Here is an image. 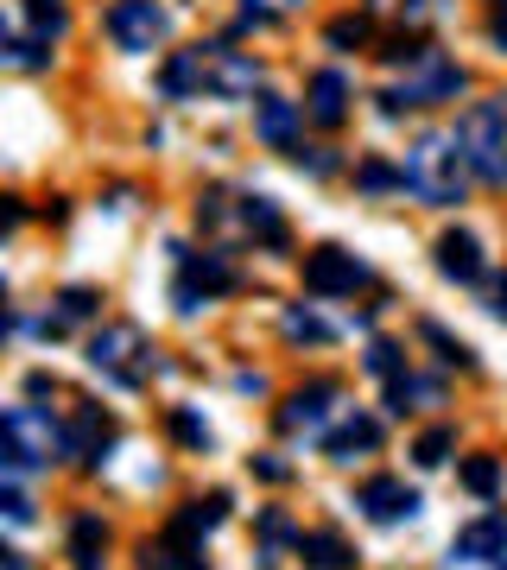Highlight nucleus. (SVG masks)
Listing matches in <instances>:
<instances>
[{"label": "nucleus", "instance_id": "34", "mask_svg": "<svg viewBox=\"0 0 507 570\" xmlns=\"http://www.w3.org/2000/svg\"><path fill=\"white\" fill-rule=\"evenodd\" d=\"M0 520H13V527H32V520H39V508H32L20 489H0Z\"/></svg>", "mask_w": 507, "mask_h": 570}, {"label": "nucleus", "instance_id": "12", "mask_svg": "<svg viewBox=\"0 0 507 570\" xmlns=\"http://www.w3.org/2000/svg\"><path fill=\"white\" fill-rule=\"evenodd\" d=\"M140 570H209V558H203V539H184L178 527H165L159 539L140 546Z\"/></svg>", "mask_w": 507, "mask_h": 570}, {"label": "nucleus", "instance_id": "5", "mask_svg": "<svg viewBox=\"0 0 507 570\" xmlns=\"http://www.w3.org/2000/svg\"><path fill=\"white\" fill-rule=\"evenodd\" d=\"M406 63H412V77H406L400 89H381V115H406V108H426V102H450V96L464 89V70H457L445 51H431V45H419Z\"/></svg>", "mask_w": 507, "mask_h": 570}, {"label": "nucleus", "instance_id": "23", "mask_svg": "<svg viewBox=\"0 0 507 570\" xmlns=\"http://www.w3.org/2000/svg\"><path fill=\"white\" fill-rule=\"evenodd\" d=\"M223 520H228V494L216 489V494H203V501H191V508H184L172 527H178L184 539H209V532L223 527Z\"/></svg>", "mask_w": 507, "mask_h": 570}, {"label": "nucleus", "instance_id": "17", "mask_svg": "<svg viewBox=\"0 0 507 570\" xmlns=\"http://www.w3.org/2000/svg\"><path fill=\"white\" fill-rule=\"evenodd\" d=\"M159 89L172 96V102H184V96H203V89H209V45H197V51H178V58L165 63Z\"/></svg>", "mask_w": 507, "mask_h": 570}, {"label": "nucleus", "instance_id": "22", "mask_svg": "<svg viewBox=\"0 0 507 570\" xmlns=\"http://www.w3.org/2000/svg\"><path fill=\"white\" fill-rule=\"evenodd\" d=\"M242 228L254 235L261 247H285L292 235H285V216H280V204L273 197H247L242 204Z\"/></svg>", "mask_w": 507, "mask_h": 570}, {"label": "nucleus", "instance_id": "21", "mask_svg": "<svg viewBox=\"0 0 507 570\" xmlns=\"http://www.w3.org/2000/svg\"><path fill=\"white\" fill-rule=\"evenodd\" d=\"M96 305H101V298L89 292V285H70V292L58 298V311H45V317H39V336H64L70 324H82V317H96Z\"/></svg>", "mask_w": 507, "mask_h": 570}, {"label": "nucleus", "instance_id": "32", "mask_svg": "<svg viewBox=\"0 0 507 570\" xmlns=\"http://www.w3.org/2000/svg\"><path fill=\"white\" fill-rule=\"evenodd\" d=\"M368 374L400 381V374H406V348H400V343H374V348H368Z\"/></svg>", "mask_w": 507, "mask_h": 570}, {"label": "nucleus", "instance_id": "46", "mask_svg": "<svg viewBox=\"0 0 507 570\" xmlns=\"http://www.w3.org/2000/svg\"><path fill=\"white\" fill-rule=\"evenodd\" d=\"M0 51H7V20H0Z\"/></svg>", "mask_w": 507, "mask_h": 570}, {"label": "nucleus", "instance_id": "44", "mask_svg": "<svg viewBox=\"0 0 507 570\" xmlns=\"http://www.w3.org/2000/svg\"><path fill=\"white\" fill-rule=\"evenodd\" d=\"M0 570H26V558L13 546H0Z\"/></svg>", "mask_w": 507, "mask_h": 570}, {"label": "nucleus", "instance_id": "39", "mask_svg": "<svg viewBox=\"0 0 507 570\" xmlns=\"http://www.w3.org/2000/svg\"><path fill=\"white\" fill-rule=\"evenodd\" d=\"M223 216H228V209H223V197L209 190V197L197 204V223H203V228H223Z\"/></svg>", "mask_w": 507, "mask_h": 570}, {"label": "nucleus", "instance_id": "24", "mask_svg": "<svg viewBox=\"0 0 507 570\" xmlns=\"http://www.w3.org/2000/svg\"><path fill=\"white\" fill-rule=\"evenodd\" d=\"M438 400H445V387H438V381H419V374H400V381H387V406L400 412H426V406H438Z\"/></svg>", "mask_w": 507, "mask_h": 570}, {"label": "nucleus", "instance_id": "3", "mask_svg": "<svg viewBox=\"0 0 507 570\" xmlns=\"http://www.w3.org/2000/svg\"><path fill=\"white\" fill-rule=\"evenodd\" d=\"M406 190L419 197V204H464V159H457V140L450 134H419L412 153L400 165Z\"/></svg>", "mask_w": 507, "mask_h": 570}, {"label": "nucleus", "instance_id": "4", "mask_svg": "<svg viewBox=\"0 0 507 570\" xmlns=\"http://www.w3.org/2000/svg\"><path fill=\"white\" fill-rule=\"evenodd\" d=\"M89 367H96L101 381H115V387L140 393L146 381H153V343H146L134 324H101L96 336H89Z\"/></svg>", "mask_w": 507, "mask_h": 570}, {"label": "nucleus", "instance_id": "20", "mask_svg": "<svg viewBox=\"0 0 507 570\" xmlns=\"http://www.w3.org/2000/svg\"><path fill=\"white\" fill-rule=\"evenodd\" d=\"M299 558H304V570H349L355 564L349 539H337V532H299Z\"/></svg>", "mask_w": 507, "mask_h": 570}, {"label": "nucleus", "instance_id": "15", "mask_svg": "<svg viewBox=\"0 0 507 570\" xmlns=\"http://www.w3.org/2000/svg\"><path fill=\"white\" fill-rule=\"evenodd\" d=\"M438 273L457 285H476L488 279V261H482V242L476 235H464V228H450L445 242H438Z\"/></svg>", "mask_w": 507, "mask_h": 570}, {"label": "nucleus", "instance_id": "2", "mask_svg": "<svg viewBox=\"0 0 507 570\" xmlns=\"http://www.w3.org/2000/svg\"><path fill=\"white\" fill-rule=\"evenodd\" d=\"M64 456V425L39 406H7L0 412V469L7 475H32Z\"/></svg>", "mask_w": 507, "mask_h": 570}, {"label": "nucleus", "instance_id": "9", "mask_svg": "<svg viewBox=\"0 0 507 570\" xmlns=\"http://www.w3.org/2000/svg\"><path fill=\"white\" fill-rule=\"evenodd\" d=\"M337 400H343V387H337V381H311V387H299L280 406V431H285V438H324Z\"/></svg>", "mask_w": 507, "mask_h": 570}, {"label": "nucleus", "instance_id": "16", "mask_svg": "<svg viewBox=\"0 0 507 570\" xmlns=\"http://www.w3.org/2000/svg\"><path fill=\"white\" fill-rule=\"evenodd\" d=\"M304 115H311L318 127H343V115H349V77L343 70H318V77H311Z\"/></svg>", "mask_w": 507, "mask_h": 570}, {"label": "nucleus", "instance_id": "7", "mask_svg": "<svg viewBox=\"0 0 507 570\" xmlns=\"http://www.w3.org/2000/svg\"><path fill=\"white\" fill-rule=\"evenodd\" d=\"M368 285V266L349 247H311L304 254V292L311 298H355Z\"/></svg>", "mask_w": 507, "mask_h": 570}, {"label": "nucleus", "instance_id": "38", "mask_svg": "<svg viewBox=\"0 0 507 570\" xmlns=\"http://www.w3.org/2000/svg\"><path fill=\"white\" fill-rule=\"evenodd\" d=\"M20 223H26V204L13 197V190H0V235H13Z\"/></svg>", "mask_w": 507, "mask_h": 570}, {"label": "nucleus", "instance_id": "30", "mask_svg": "<svg viewBox=\"0 0 507 570\" xmlns=\"http://www.w3.org/2000/svg\"><path fill=\"white\" fill-rule=\"evenodd\" d=\"M419 336H426V343L438 348V362H445V367H476V355H469V348L457 343V336H450L445 324H426V330H419Z\"/></svg>", "mask_w": 507, "mask_h": 570}, {"label": "nucleus", "instance_id": "14", "mask_svg": "<svg viewBox=\"0 0 507 570\" xmlns=\"http://www.w3.org/2000/svg\"><path fill=\"white\" fill-rule=\"evenodd\" d=\"M254 82H261V63L228 45H209V96H254Z\"/></svg>", "mask_w": 507, "mask_h": 570}, {"label": "nucleus", "instance_id": "18", "mask_svg": "<svg viewBox=\"0 0 507 570\" xmlns=\"http://www.w3.org/2000/svg\"><path fill=\"white\" fill-rule=\"evenodd\" d=\"M254 134H261L266 146H285V153H292V146H299V108L285 102V96H261V102H254Z\"/></svg>", "mask_w": 507, "mask_h": 570}, {"label": "nucleus", "instance_id": "31", "mask_svg": "<svg viewBox=\"0 0 507 570\" xmlns=\"http://www.w3.org/2000/svg\"><path fill=\"white\" fill-rule=\"evenodd\" d=\"M450 450H457V431H450V425H431L426 438L412 444V456H419V463H426V469H438V463H445V456H450Z\"/></svg>", "mask_w": 507, "mask_h": 570}, {"label": "nucleus", "instance_id": "11", "mask_svg": "<svg viewBox=\"0 0 507 570\" xmlns=\"http://www.w3.org/2000/svg\"><path fill=\"white\" fill-rule=\"evenodd\" d=\"M355 508H362L374 527H400V520H412V513H419V489H406L400 475H374V482H362Z\"/></svg>", "mask_w": 507, "mask_h": 570}, {"label": "nucleus", "instance_id": "25", "mask_svg": "<svg viewBox=\"0 0 507 570\" xmlns=\"http://www.w3.org/2000/svg\"><path fill=\"white\" fill-rule=\"evenodd\" d=\"M101 551H108V527H101L96 513H82L77 527H70V558H77V570H101Z\"/></svg>", "mask_w": 507, "mask_h": 570}, {"label": "nucleus", "instance_id": "19", "mask_svg": "<svg viewBox=\"0 0 507 570\" xmlns=\"http://www.w3.org/2000/svg\"><path fill=\"white\" fill-rule=\"evenodd\" d=\"M450 551H469V558H495V564H507V520H501V513L469 520V527L450 539Z\"/></svg>", "mask_w": 507, "mask_h": 570}, {"label": "nucleus", "instance_id": "33", "mask_svg": "<svg viewBox=\"0 0 507 570\" xmlns=\"http://www.w3.org/2000/svg\"><path fill=\"white\" fill-rule=\"evenodd\" d=\"M172 431H178V444H191V450H209V425H203L191 406H172Z\"/></svg>", "mask_w": 507, "mask_h": 570}, {"label": "nucleus", "instance_id": "10", "mask_svg": "<svg viewBox=\"0 0 507 570\" xmlns=\"http://www.w3.org/2000/svg\"><path fill=\"white\" fill-rule=\"evenodd\" d=\"M108 450H115V419H108L101 406L70 412V425H64V456H77L82 469H96Z\"/></svg>", "mask_w": 507, "mask_h": 570}, {"label": "nucleus", "instance_id": "45", "mask_svg": "<svg viewBox=\"0 0 507 570\" xmlns=\"http://www.w3.org/2000/svg\"><path fill=\"white\" fill-rule=\"evenodd\" d=\"M7 330H13V317H7V311H0V336H7Z\"/></svg>", "mask_w": 507, "mask_h": 570}, {"label": "nucleus", "instance_id": "35", "mask_svg": "<svg viewBox=\"0 0 507 570\" xmlns=\"http://www.w3.org/2000/svg\"><path fill=\"white\" fill-rule=\"evenodd\" d=\"M355 184H362V190H393V184H406V178H400V171H393V165L368 159L362 171H355Z\"/></svg>", "mask_w": 507, "mask_h": 570}, {"label": "nucleus", "instance_id": "47", "mask_svg": "<svg viewBox=\"0 0 507 570\" xmlns=\"http://www.w3.org/2000/svg\"><path fill=\"white\" fill-rule=\"evenodd\" d=\"M0 311H7V285H0Z\"/></svg>", "mask_w": 507, "mask_h": 570}, {"label": "nucleus", "instance_id": "6", "mask_svg": "<svg viewBox=\"0 0 507 570\" xmlns=\"http://www.w3.org/2000/svg\"><path fill=\"white\" fill-rule=\"evenodd\" d=\"M235 285H242V273L228 266V254H178V285H172V298H178L184 317H197L209 298H223Z\"/></svg>", "mask_w": 507, "mask_h": 570}, {"label": "nucleus", "instance_id": "1", "mask_svg": "<svg viewBox=\"0 0 507 570\" xmlns=\"http://www.w3.org/2000/svg\"><path fill=\"white\" fill-rule=\"evenodd\" d=\"M450 140H457V159H464V171H476L482 184H495V190H501V184H507V96L469 102Z\"/></svg>", "mask_w": 507, "mask_h": 570}, {"label": "nucleus", "instance_id": "40", "mask_svg": "<svg viewBox=\"0 0 507 570\" xmlns=\"http://www.w3.org/2000/svg\"><path fill=\"white\" fill-rule=\"evenodd\" d=\"M445 570H507V564H495V558H469V551H450Z\"/></svg>", "mask_w": 507, "mask_h": 570}, {"label": "nucleus", "instance_id": "13", "mask_svg": "<svg viewBox=\"0 0 507 570\" xmlns=\"http://www.w3.org/2000/svg\"><path fill=\"white\" fill-rule=\"evenodd\" d=\"M368 450H381V419H368V412H349L337 431H324V456L330 463H355Z\"/></svg>", "mask_w": 507, "mask_h": 570}, {"label": "nucleus", "instance_id": "41", "mask_svg": "<svg viewBox=\"0 0 507 570\" xmlns=\"http://www.w3.org/2000/svg\"><path fill=\"white\" fill-rule=\"evenodd\" d=\"M254 475H261V482H292V469H285L280 456H254Z\"/></svg>", "mask_w": 507, "mask_h": 570}, {"label": "nucleus", "instance_id": "28", "mask_svg": "<svg viewBox=\"0 0 507 570\" xmlns=\"http://www.w3.org/2000/svg\"><path fill=\"white\" fill-rule=\"evenodd\" d=\"M26 13H32V39H64L70 32V7L64 0H32Z\"/></svg>", "mask_w": 507, "mask_h": 570}, {"label": "nucleus", "instance_id": "36", "mask_svg": "<svg viewBox=\"0 0 507 570\" xmlns=\"http://www.w3.org/2000/svg\"><path fill=\"white\" fill-rule=\"evenodd\" d=\"M292 159H299L311 178H330V171H337V159H330L324 146H292Z\"/></svg>", "mask_w": 507, "mask_h": 570}, {"label": "nucleus", "instance_id": "8", "mask_svg": "<svg viewBox=\"0 0 507 570\" xmlns=\"http://www.w3.org/2000/svg\"><path fill=\"white\" fill-rule=\"evenodd\" d=\"M165 32H172V13H165L159 0H115L108 7V39L121 45V51H153V45H165Z\"/></svg>", "mask_w": 507, "mask_h": 570}, {"label": "nucleus", "instance_id": "37", "mask_svg": "<svg viewBox=\"0 0 507 570\" xmlns=\"http://www.w3.org/2000/svg\"><path fill=\"white\" fill-rule=\"evenodd\" d=\"M261 539H266V546H285V539L299 546V527H292L285 513H261Z\"/></svg>", "mask_w": 507, "mask_h": 570}, {"label": "nucleus", "instance_id": "43", "mask_svg": "<svg viewBox=\"0 0 507 570\" xmlns=\"http://www.w3.org/2000/svg\"><path fill=\"white\" fill-rule=\"evenodd\" d=\"M488 311H495V317H501V324H507V279L495 285V292H488Z\"/></svg>", "mask_w": 507, "mask_h": 570}, {"label": "nucleus", "instance_id": "29", "mask_svg": "<svg viewBox=\"0 0 507 570\" xmlns=\"http://www.w3.org/2000/svg\"><path fill=\"white\" fill-rule=\"evenodd\" d=\"M368 32H374V20H368V13H343V20H330V32H324V39L337 45V51H362V45H368Z\"/></svg>", "mask_w": 507, "mask_h": 570}, {"label": "nucleus", "instance_id": "27", "mask_svg": "<svg viewBox=\"0 0 507 570\" xmlns=\"http://www.w3.org/2000/svg\"><path fill=\"white\" fill-rule=\"evenodd\" d=\"M464 489L476 494V501H495V494H501V463H495V456H469L464 463Z\"/></svg>", "mask_w": 507, "mask_h": 570}, {"label": "nucleus", "instance_id": "26", "mask_svg": "<svg viewBox=\"0 0 507 570\" xmlns=\"http://www.w3.org/2000/svg\"><path fill=\"white\" fill-rule=\"evenodd\" d=\"M280 330L292 336V343H337V324H324L311 305H292V311L280 317Z\"/></svg>", "mask_w": 507, "mask_h": 570}, {"label": "nucleus", "instance_id": "42", "mask_svg": "<svg viewBox=\"0 0 507 570\" xmlns=\"http://www.w3.org/2000/svg\"><path fill=\"white\" fill-rule=\"evenodd\" d=\"M488 32H495V39H507V0H495V13H488Z\"/></svg>", "mask_w": 507, "mask_h": 570}]
</instances>
